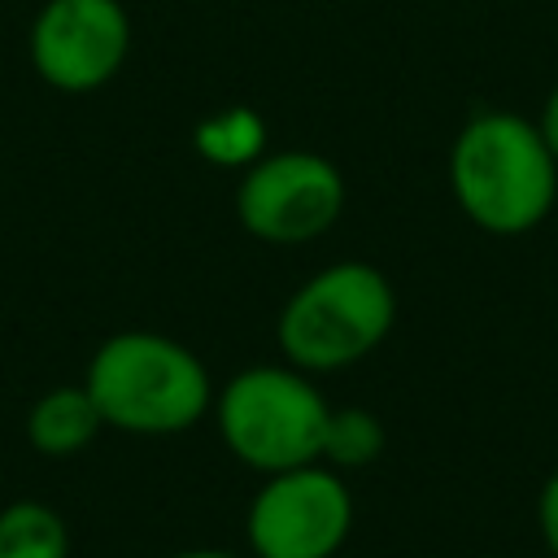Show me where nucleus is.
Listing matches in <instances>:
<instances>
[{
	"mask_svg": "<svg viewBox=\"0 0 558 558\" xmlns=\"http://www.w3.org/2000/svg\"><path fill=\"white\" fill-rule=\"evenodd\" d=\"M541 135H545L549 153L558 157V87H554V92H549V100H545V113H541Z\"/></svg>",
	"mask_w": 558,
	"mask_h": 558,
	"instance_id": "ddd939ff",
	"label": "nucleus"
},
{
	"mask_svg": "<svg viewBox=\"0 0 558 558\" xmlns=\"http://www.w3.org/2000/svg\"><path fill=\"white\" fill-rule=\"evenodd\" d=\"M449 183L462 214L493 235L532 231L558 192V157L536 122L488 109L475 113L449 153Z\"/></svg>",
	"mask_w": 558,
	"mask_h": 558,
	"instance_id": "f03ea898",
	"label": "nucleus"
},
{
	"mask_svg": "<svg viewBox=\"0 0 558 558\" xmlns=\"http://www.w3.org/2000/svg\"><path fill=\"white\" fill-rule=\"evenodd\" d=\"M536 519H541V536H545V545H549L554 558H558V471H554V475L545 480V488H541Z\"/></svg>",
	"mask_w": 558,
	"mask_h": 558,
	"instance_id": "f8f14e48",
	"label": "nucleus"
},
{
	"mask_svg": "<svg viewBox=\"0 0 558 558\" xmlns=\"http://www.w3.org/2000/svg\"><path fill=\"white\" fill-rule=\"evenodd\" d=\"M105 427L126 436H179L214 410L205 362L161 331L109 336L83 375Z\"/></svg>",
	"mask_w": 558,
	"mask_h": 558,
	"instance_id": "f257e3e1",
	"label": "nucleus"
},
{
	"mask_svg": "<svg viewBox=\"0 0 558 558\" xmlns=\"http://www.w3.org/2000/svg\"><path fill=\"white\" fill-rule=\"evenodd\" d=\"M100 427H105L100 410L83 384L48 388L26 414V440L48 458H70V453L87 449Z\"/></svg>",
	"mask_w": 558,
	"mask_h": 558,
	"instance_id": "6e6552de",
	"label": "nucleus"
},
{
	"mask_svg": "<svg viewBox=\"0 0 558 558\" xmlns=\"http://www.w3.org/2000/svg\"><path fill=\"white\" fill-rule=\"evenodd\" d=\"M327 414L331 405L296 366H244L214 392L222 445L262 475L318 462Z\"/></svg>",
	"mask_w": 558,
	"mask_h": 558,
	"instance_id": "20e7f679",
	"label": "nucleus"
},
{
	"mask_svg": "<svg viewBox=\"0 0 558 558\" xmlns=\"http://www.w3.org/2000/svg\"><path fill=\"white\" fill-rule=\"evenodd\" d=\"M126 52L131 17L122 0H48L31 22V65L65 96L105 87Z\"/></svg>",
	"mask_w": 558,
	"mask_h": 558,
	"instance_id": "0eeeda50",
	"label": "nucleus"
},
{
	"mask_svg": "<svg viewBox=\"0 0 558 558\" xmlns=\"http://www.w3.org/2000/svg\"><path fill=\"white\" fill-rule=\"evenodd\" d=\"M353 493L318 462L275 471L248 501L244 536L253 558H331L349 541Z\"/></svg>",
	"mask_w": 558,
	"mask_h": 558,
	"instance_id": "423d86ee",
	"label": "nucleus"
},
{
	"mask_svg": "<svg viewBox=\"0 0 558 558\" xmlns=\"http://www.w3.org/2000/svg\"><path fill=\"white\" fill-rule=\"evenodd\" d=\"M170 558H240V554H231V549H179Z\"/></svg>",
	"mask_w": 558,
	"mask_h": 558,
	"instance_id": "4468645a",
	"label": "nucleus"
},
{
	"mask_svg": "<svg viewBox=\"0 0 558 558\" xmlns=\"http://www.w3.org/2000/svg\"><path fill=\"white\" fill-rule=\"evenodd\" d=\"M340 214L344 174L310 148L262 153L253 166H244L235 187L240 227L266 244H310L327 235Z\"/></svg>",
	"mask_w": 558,
	"mask_h": 558,
	"instance_id": "39448f33",
	"label": "nucleus"
},
{
	"mask_svg": "<svg viewBox=\"0 0 558 558\" xmlns=\"http://www.w3.org/2000/svg\"><path fill=\"white\" fill-rule=\"evenodd\" d=\"M0 558H70V523L35 497L0 510Z\"/></svg>",
	"mask_w": 558,
	"mask_h": 558,
	"instance_id": "1a4fd4ad",
	"label": "nucleus"
},
{
	"mask_svg": "<svg viewBox=\"0 0 558 558\" xmlns=\"http://www.w3.org/2000/svg\"><path fill=\"white\" fill-rule=\"evenodd\" d=\"M397 318V292L371 262H336L310 275L279 310V349L305 375L362 362Z\"/></svg>",
	"mask_w": 558,
	"mask_h": 558,
	"instance_id": "7ed1b4c3",
	"label": "nucleus"
},
{
	"mask_svg": "<svg viewBox=\"0 0 558 558\" xmlns=\"http://www.w3.org/2000/svg\"><path fill=\"white\" fill-rule=\"evenodd\" d=\"M192 144H196V153L205 161L244 170V166H253L266 153V122L253 109L235 105V109H222V113L201 118L196 131H192Z\"/></svg>",
	"mask_w": 558,
	"mask_h": 558,
	"instance_id": "9d476101",
	"label": "nucleus"
},
{
	"mask_svg": "<svg viewBox=\"0 0 558 558\" xmlns=\"http://www.w3.org/2000/svg\"><path fill=\"white\" fill-rule=\"evenodd\" d=\"M379 453H384V423L371 410L349 405V410L327 414L318 462H327L336 471H357V466H371Z\"/></svg>",
	"mask_w": 558,
	"mask_h": 558,
	"instance_id": "9b49d317",
	"label": "nucleus"
}]
</instances>
